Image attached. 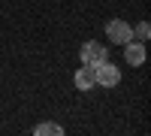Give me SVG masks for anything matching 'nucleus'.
Wrapping results in <instances>:
<instances>
[{"label": "nucleus", "instance_id": "5", "mask_svg": "<svg viewBox=\"0 0 151 136\" xmlns=\"http://www.w3.org/2000/svg\"><path fill=\"white\" fill-rule=\"evenodd\" d=\"M73 85H76V91H91L94 88V67H88V64H82L79 70H76V76H73Z\"/></svg>", "mask_w": 151, "mask_h": 136}, {"label": "nucleus", "instance_id": "3", "mask_svg": "<svg viewBox=\"0 0 151 136\" xmlns=\"http://www.w3.org/2000/svg\"><path fill=\"white\" fill-rule=\"evenodd\" d=\"M106 33H109V42H118V45H124V42L133 40V27L124 18H112L106 24Z\"/></svg>", "mask_w": 151, "mask_h": 136}, {"label": "nucleus", "instance_id": "6", "mask_svg": "<svg viewBox=\"0 0 151 136\" xmlns=\"http://www.w3.org/2000/svg\"><path fill=\"white\" fill-rule=\"evenodd\" d=\"M36 136H64V127L60 124H52V121H42V124H36L33 127Z\"/></svg>", "mask_w": 151, "mask_h": 136}, {"label": "nucleus", "instance_id": "1", "mask_svg": "<svg viewBox=\"0 0 151 136\" xmlns=\"http://www.w3.org/2000/svg\"><path fill=\"white\" fill-rule=\"evenodd\" d=\"M94 82L100 85V88H115V85L121 82V70L106 58V60H100V64L94 67Z\"/></svg>", "mask_w": 151, "mask_h": 136}, {"label": "nucleus", "instance_id": "4", "mask_svg": "<svg viewBox=\"0 0 151 136\" xmlns=\"http://www.w3.org/2000/svg\"><path fill=\"white\" fill-rule=\"evenodd\" d=\"M124 60H127L130 67H142L145 64V42H139V40L124 42Z\"/></svg>", "mask_w": 151, "mask_h": 136}, {"label": "nucleus", "instance_id": "7", "mask_svg": "<svg viewBox=\"0 0 151 136\" xmlns=\"http://www.w3.org/2000/svg\"><path fill=\"white\" fill-rule=\"evenodd\" d=\"M148 36H151V27H148V21H142L139 27H136V40H139V42H148Z\"/></svg>", "mask_w": 151, "mask_h": 136}, {"label": "nucleus", "instance_id": "2", "mask_svg": "<svg viewBox=\"0 0 151 136\" xmlns=\"http://www.w3.org/2000/svg\"><path fill=\"white\" fill-rule=\"evenodd\" d=\"M79 58H82V64H88V67H97L100 60H106V58H109V52H106V45H103V42H97V40H88V42L82 45Z\"/></svg>", "mask_w": 151, "mask_h": 136}]
</instances>
